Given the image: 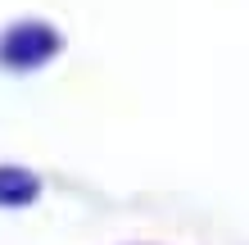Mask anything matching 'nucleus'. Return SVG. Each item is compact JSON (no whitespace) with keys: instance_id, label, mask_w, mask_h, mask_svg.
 <instances>
[{"instance_id":"obj_2","label":"nucleus","mask_w":249,"mask_h":245,"mask_svg":"<svg viewBox=\"0 0 249 245\" xmlns=\"http://www.w3.org/2000/svg\"><path fill=\"white\" fill-rule=\"evenodd\" d=\"M41 191V182L27 168H0V209H23L32 205Z\"/></svg>"},{"instance_id":"obj_1","label":"nucleus","mask_w":249,"mask_h":245,"mask_svg":"<svg viewBox=\"0 0 249 245\" xmlns=\"http://www.w3.org/2000/svg\"><path fill=\"white\" fill-rule=\"evenodd\" d=\"M59 55V32L50 23H14L5 37H0V64L14 68V73H27V68H41L46 59Z\"/></svg>"}]
</instances>
